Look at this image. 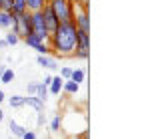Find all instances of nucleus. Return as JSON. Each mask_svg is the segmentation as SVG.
Listing matches in <instances>:
<instances>
[{"mask_svg":"<svg viewBox=\"0 0 148 139\" xmlns=\"http://www.w3.org/2000/svg\"><path fill=\"white\" fill-rule=\"evenodd\" d=\"M50 54L56 58H68L76 50V26L72 22H60L48 38Z\"/></svg>","mask_w":148,"mask_h":139,"instance_id":"nucleus-1","label":"nucleus"},{"mask_svg":"<svg viewBox=\"0 0 148 139\" xmlns=\"http://www.w3.org/2000/svg\"><path fill=\"white\" fill-rule=\"evenodd\" d=\"M72 24L76 26V30L90 34V14H88V6L84 2L72 4Z\"/></svg>","mask_w":148,"mask_h":139,"instance_id":"nucleus-2","label":"nucleus"},{"mask_svg":"<svg viewBox=\"0 0 148 139\" xmlns=\"http://www.w3.org/2000/svg\"><path fill=\"white\" fill-rule=\"evenodd\" d=\"M72 4L74 0H48V6L56 14L58 22H72Z\"/></svg>","mask_w":148,"mask_h":139,"instance_id":"nucleus-3","label":"nucleus"},{"mask_svg":"<svg viewBox=\"0 0 148 139\" xmlns=\"http://www.w3.org/2000/svg\"><path fill=\"white\" fill-rule=\"evenodd\" d=\"M12 34H16L20 40H24L26 36L32 34V28H30V14H20V16H12V26H10Z\"/></svg>","mask_w":148,"mask_h":139,"instance_id":"nucleus-4","label":"nucleus"},{"mask_svg":"<svg viewBox=\"0 0 148 139\" xmlns=\"http://www.w3.org/2000/svg\"><path fill=\"white\" fill-rule=\"evenodd\" d=\"M42 18H44V24H46V30H48V34H52L56 28H58V18H56V14L52 12V8H50L48 4L44 6V10H42Z\"/></svg>","mask_w":148,"mask_h":139,"instance_id":"nucleus-5","label":"nucleus"},{"mask_svg":"<svg viewBox=\"0 0 148 139\" xmlns=\"http://www.w3.org/2000/svg\"><path fill=\"white\" fill-rule=\"evenodd\" d=\"M36 62H38L40 68L48 70V72H56V70H60L58 62H56V58H52V56H38Z\"/></svg>","mask_w":148,"mask_h":139,"instance_id":"nucleus-6","label":"nucleus"},{"mask_svg":"<svg viewBox=\"0 0 148 139\" xmlns=\"http://www.w3.org/2000/svg\"><path fill=\"white\" fill-rule=\"evenodd\" d=\"M76 50H88L90 52V34L76 30Z\"/></svg>","mask_w":148,"mask_h":139,"instance_id":"nucleus-7","label":"nucleus"},{"mask_svg":"<svg viewBox=\"0 0 148 139\" xmlns=\"http://www.w3.org/2000/svg\"><path fill=\"white\" fill-rule=\"evenodd\" d=\"M46 4H48V0H26V12H28V14L42 12Z\"/></svg>","mask_w":148,"mask_h":139,"instance_id":"nucleus-8","label":"nucleus"},{"mask_svg":"<svg viewBox=\"0 0 148 139\" xmlns=\"http://www.w3.org/2000/svg\"><path fill=\"white\" fill-rule=\"evenodd\" d=\"M24 105L32 107V109H36L38 113H42V111H44V103H42L36 95H24Z\"/></svg>","mask_w":148,"mask_h":139,"instance_id":"nucleus-9","label":"nucleus"},{"mask_svg":"<svg viewBox=\"0 0 148 139\" xmlns=\"http://www.w3.org/2000/svg\"><path fill=\"white\" fill-rule=\"evenodd\" d=\"M62 86H64V80H62L60 76H54V78H52V84L48 86V93H52V95H60Z\"/></svg>","mask_w":148,"mask_h":139,"instance_id":"nucleus-10","label":"nucleus"},{"mask_svg":"<svg viewBox=\"0 0 148 139\" xmlns=\"http://www.w3.org/2000/svg\"><path fill=\"white\" fill-rule=\"evenodd\" d=\"M10 14H12V16H20V14H26V0H12Z\"/></svg>","mask_w":148,"mask_h":139,"instance_id":"nucleus-11","label":"nucleus"},{"mask_svg":"<svg viewBox=\"0 0 148 139\" xmlns=\"http://www.w3.org/2000/svg\"><path fill=\"white\" fill-rule=\"evenodd\" d=\"M84 80H86V72H84L82 68H72V74H70V82H74V84H78V86H80Z\"/></svg>","mask_w":148,"mask_h":139,"instance_id":"nucleus-12","label":"nucleus"},{"mask_svg":"<svg viewBox=\"0 0 148 139\" xmlns=\"http://www.w3.org/2000/svg\"><path fill=\"white\" fill-rule=\"evenodd\" d=\"M8 127H10V133H12L14 137H22V135H24V131H26V127H24V125H20V123H16L14 119H10V123H8Z\"/></svg>","mask_w":148,"mask_h":139,"instance_id":"nucleus-13","label":"nucleus"},{"mask_svg":"<svg viewBox=\"0 0 148 139\" xmlns=\"http://www.w3.org/2000/svg\"><path fill=\"white\" fill-rule=\"evenodd\" d=\"M34 95H36L42 103H46V99H48V88H46L42 82H38V84H36V93H34Z\"/></svg>","mask_w":148,"mask_h":139,"instance_id":"nucleus-14","label":"nucleus"},{"mask_svg":"<svg viewBox=\"0 0 148 139\" xmlns=\"http://www.w3.org/2000/svg\"><path fill=\"white\" fill-rule=\"evenodd\" d=\"M10 26H12V14L0 10V28L2 30H10Z\"/></svg>","mask_w":148,"mask_h":139,"instance_id":"nucleus-15","label":"nucleus"},{"mask_svg":"<svg viewBox=\"0 0 148 139\" xmlns=\"http://www.w3.org/2000/svg\"><path fill=\"white\" fill-rule=\"evenodd\" d=\"M8 103H10V107H12V109L24 107V95H20V93H14V95H10V97H8Z\"/></svg>","mask_w":148,"mask_h":139,"instance_id":"nucleus-16","label":"nucleus"},{"mask_svg":"<svg viewBox=\"0 0 148 139\" xmlns=\"http://www.w3.org/2000/svg\"><path fill=\"white\" fill-rule=\"evenodd\" d=\"M60 127H62V113H56V115L52 117V121H50V131L52 133H58Z\"/></svg>","mask_w":148,"mask_h":139,"instance_id":"nucleus-17","label":"nucleus"},{"mask_svg":"<svg viewBox=\"0 0 148 139\" xmlns=\"http://www.w3.org/2000/svg\"><path fill=\"white\" fill-rule=\"evenodd\" d=\"M14 78H16L14 70H12V68H6V70H4V74L0 76V82H2V84H12V82H14Z\"/></svg>","mask_w":148,"mask_h":139,"instance_id":"nucleus-18","label":"nucleus"},{"mask_svg":"<svg viewBox=\"0 0 148 139\" xmlns=\"http://www.w3.org/2000/svg\"><path fill=\"white\" fill-rule=\"evenodd\" d=\"M78 90H80V86H78V84H74V82H70V80H66V82H64V86H62V92L70 93V95L78 93Z\"/></svg>","mask_w":148,"mask_h":139,"instance_id":"nucleus-19","label":"nucleus"},{"mask_svg":"<svg viewBox=\"0 0 148 139\" xmlns=\"http://www.w3.org/2000/svg\"><path fill=\"white\" fill-rule=\"evenodd\" d=\"M24 44H26L28 48H32V50H34V48L38 46V44H46V42H42V40H40L38 36L30 34V36H26V38H24Z\"/></svg>","mask_w":148,"mask_h":139,"instance_id":"nucleus-20","label":"nucleus"},{"mask_svg":"<svg viewBox=\"0 0 148 139\" xmlns=\"http://www.w3.org/2000/svg\"><path fill=\"white\" fill-rule=\"evenodd\" d=\"M4 42H6L8 46H16V44L20 42V38H18L16 34H12V32H8V34L4 36Z\"/></svg>","mask_w":148,"mask_h":139,"instance_id":"nucleus-21","label":"nucleus"},{"mask_svg":"<svg viewBox=\"0 0 148 139\" xmlns=\"http://www.w3.org/2000/svg\"><path fill=\"white\" fill-rule=\"evenodd\" d=\"M34 50H36L38 56H50V46H48V44H38Z\"/></svg>","mask_w":148,"mask_h":139,"instance_id":"nucleus-22","label":"nucleus"},{"mask_svg":"<svg viewBox=\"0 0 148 139\" xmlns=\"http://www.w3.org/2000/svg\"><path fill=\"white\" fill-rule=\"evenodd\" d=\"M88 56H90L88 50H74L72 54V58H76V60H88Z\"/></svg>","mask_w":148,"mask_h":139,"instance_id":"nucleus-23","label":"nucleus"},{"mask_svg":"<svg viewBox=\"0 0 148 139\" xmlns=\"http://www.w3.org/2000/svg\"><path fill=\"white\" fill-rule=\"evenodd\" d=\"M70 74H72V68L64 66V68H60V74H58V76H60V78L66 82V80H70Z\"/></svg>","mask_w":148,"mask_h":139,"instance_id":"nucleus-24","label":"nucleus"},{"mask_svg":"<svg viewBox=\"0 0 148 139\" xmlns=\"http://www.w3.org/2000/svg\"><path fill=\"white\" fill-rule=\"evenodd\" d=\"M10 8H12V0H0V10L10 12Z\"/></svg>","mask_w":148,"mask_h":139,"instance_id":"nucleus-25","label":"nucleus"},{"mask_svg":"<svg viewBox=\"0 0 148 139\" xmlns=\"http://www.w3.org/2000/svg\"><path fill=\"white\" fill-rule=\"evenodd\" d=\"M36 93V84H26V95H34Z\"/></svg>","mask_w":148,"mask_h":139,"instance_id":"nucleus-26","label":"nucleus"},{"mask_svg":"<svg viewBox=\"0 0 148 139\" xmlns=\"http://www.w3.org/2000/svg\"><path fill=\"white\" fill-rule=\"evenodd\" d=\"M20 139H36V133H34V131H28V129H26L24 135H22Z\"/></svg>","mask_w":148,"mask_h":139,"instance_id":"nucleus-27","label":"nucleus"},{"mask_svg":"<svg viewBox=\"0 0 148 139\" xmlns=\"http://www.w3.org/2000/svg\"><path fill=\"white\" fill-rule=\"evenodd\" d=\"M52 78H54V76H52V74H48V76H44V80H42V84H44V86H46V88H48L50 84H52Z\"/></svg>","mask_w":148,"mask_h":139,"instance_id":"nucleus-28","label":"nucleus"},{"mask_svg":"<svg viewBox=\"0 0 148 139\" xmlns=\"http://www.w3.org/2000/svg\"><path fill=\"white\" fill-rule=\"evenodd\" d=\"M46 123V117H44V113H38V125H44Z\"/></svg>","mask_w":148,"mask_h":139,"instance_id":"nucleus-29","label":"nucleus"},{"mask_svg":"<svg viewBox=\"0 0 148 139\" xmlns=\"http://www.w3.org/2000/svg\"><path fill=\"white\" fill-rule=\"evenodd\" d=\"M72 139H88V131H84L82 135H76V137H72Z\"/></svg>","mask_w":148,"mask_h":139,"instance_id":"nucleus-30","label":"nucleus"},{"mask_svg":"<svg viewBox=\"0 0 148 139\" xmlns=\"http://www.w3.org/2000/svg\"><path fill=\"white\" fill-rule=\"evenodd\" d=\"M4 99H6V93H4V90H0V103H2Z\"/></svg>","mask_w":148,"mask_h":139,"instance_id":"nucleus-31","label":"nucleus"},{"mask_svg":"<svg viewBox=\"0 0 148 139\" xmlns=\"http://www.w3.org/2000/svg\"><path fill=\"white\" fill-rule=\"evenodd\" d=\"M6 48H8V44H6L4 40H0V50H6Z\"/></svg>","mask_w":148,"mask_h":139,"instance_id":"nucleus-32","label":"nucleus"},{"mask_svg":"<svg viewBox=\"0 0 148 139\" xmlns=\"http://www.w3.org/2000/svg\"><path fill=\"white\" fill-rule=\"evenodd\" d=\"M8 68V66H4V64H0V76H2V74H4V70Z\"/></svg>","mask_w":148,"mask_h":139,"instance_id":"nucleus-33","label":"nucleus"},{"mask_svg":"<svg viewBox=\"0 0 148 139\" xmlns=\"http://www.w3.org/2000/svg\"><path fill=\"white\" fill-rule=\"evenodd\" d=\"M4 121V111H2V107H0V123Z\"/></svg>","mask_w":148,"mask_h":139,"instance_id":"nucleus-34","label":"nucleus"},{"mask_svg":"<svg viewBox=\"0 0 148 139\" xmlns=\"http://www.w3.org/2000/svg\"><path fill=\"white\" fill-rule=\"evenodd\" d=\"M10 139H12V137H10Z\"/></svg>","mask_w":148,"mask_h":139,"instance_id":"nucleus-35","label":"nucleus"}]
</instances>
